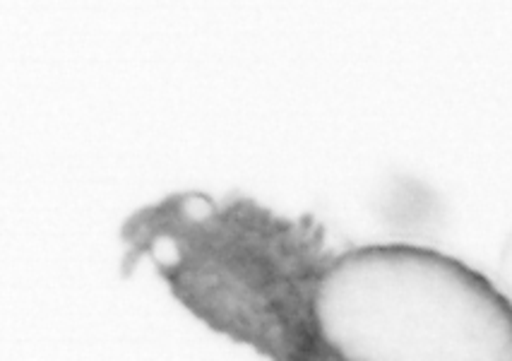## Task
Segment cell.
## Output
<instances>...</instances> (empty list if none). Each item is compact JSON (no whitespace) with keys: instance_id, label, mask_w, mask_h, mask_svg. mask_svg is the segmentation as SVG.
<instances>
[{"instance_id":"6da1fadb","label":"cell","mask_w":512,"mask_h":361,"mask_svg":"<svg viewBox=\"0 0 512 361\" xmlns=\"http://www.w3.org/2000/svg\"><path fill=\"white\" fill-rule=\"evenodd\" d=\"M265 357L272 361H512V301L431 248H320Z\"/></svg>"},{"instance_id":"7a4b0ae2","label":"cell","mask_w":512,"mask_h":361,"mask_svg":"<svg viewBox=\"0 0 512 361\" xmlns=\"http://www.w3.org/2000/svg\"><path fill=\"white\" fill-rule=\"evenodd\" d=\"M318 246H320V244H318ZM318 246H315V248H318ZM315 248H313V251H315ZM308 258H311V256H308ZM308 258H306V260H308ZM301 268H303V265H301ZM301 268H299V270H301ZM296 275H299V272H296ZM291 282H294V280H291ZM289 287H291V284H289ZM287 292H289V289H287ZM284 297H287V294H284ZM282 304H284V299H282ZM279 309H282V306H279ZM277 313H279V311H277ZM275 321H277V316H275ZM272 325H275V323H272ZM270 330H272V328H270ZM265 337H267V335H265ZM263 342H265V340H263Z\"/></svg>"}]
</instances>
